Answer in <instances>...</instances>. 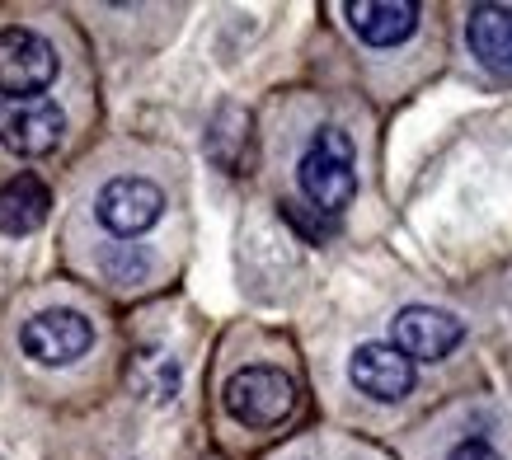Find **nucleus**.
Instances as JSON below:
<instances>
[{"mask_svg": "<svg viewBox=\"0 0 512 460\" xmlns=\"http://www.w3.org/2000/svg\"><path fill=\"white\" fill-rule=\"evenodd\" d=\"M296 184L320 216H339L357 198V169H353V137L339 127H320L296 165Z\"/></svg>", "mask_w": 512, "mask_h": 460, "instance_id": "f257e3e1", "label": "nucleus"}, {"mask_svg": "<svg viewBox=\"0 0 512 460\" xmlns=\"http://www.w3.org/2000/svg\"><path fill=\"white\" fill-rule=\"evenodd\" d=\"M226 414L245 428H278L296 409V381L282 367H245L226 381Z\"/></svg>", "mask_w": 512, "mask_h": 460, "instance_id": "f03ea898", "label": "nucleus"}, {"mask_svg": "<svg viewBox=\"0 0 512 460\" xmlns=\"http://www.w3.org/2000/svg\"><path fill=\"white\" fill-rule=\"evenodd\" d=\"M66 137V113L57 99L33 94V99H0V146L5 151L38 160L52 155Z\"/></svg>", "mask_w": 512, "mask_h": 460, "instance_id": "7ed1b4c3", "label": "nucleus"}, {"mask_svg": "<svg viewBox=\"0 0 512 460\" xmlns=\"http://www.w3.org/2000/svg\"><path fill=\"white\" fill-rule=\"evenodd\" d=\"M57 80V52L43 33L0 29V94L5 99H33Z\"/></svg>", "mask_w": 512, "mask_h": 460, "instance_id": "20e7f679", "label": "nucleus"}, {"mask_svg": "<svg viewBox=\"0 0 512 460\" xmlns=\"http://www.w3.org/2000/svg\"><path fill=\"white\" fill-rule=\"evenodd\" d=\"M19 348L43 367H71L94 348V324L80 310H38L19 329Z\"/></svg>", "mask_w": 512, "mask_h": 460, "instance_id": "39448f33", "label": "nucleus"}, {"mask_svg": "<svg viewBox=\"0 0 512 460\" xmlns=\"http://www.w3.org/2000/svg\"><path fill=\"white\" fill-rule=\"evenodd\" d=\"M466 343V324L456 320L451 310L437 306H404L390 320V348L404 353L409 362H442Z\"/></svg>", "mask_w": 512, "mask_h": 460, "instance_id": "423d86ee", "label": "nucleus"}, {"mask_svg": "<svg viewBox=\"0 0 512 460\" xmlns=\"http://www.w3.org/2000/svg\"><path fill=\"white\" fill-rule=\"evenodd\" d=\"M165 212V193H160L151 179H141V174H123V179H109V184L99 188V198H94V216H99V226L118 235V240H132L141 230H151Z\"/></svg>", "mask_w": 512, "mask_h": 460, "instance_id": "0eeeda50", "label": "nucleus"}, {"mask_svg": "<svg viewBox=\"0 0 512 460\" xmlns=\"http://www.w3.org/2000/svg\"><path fill=\"white\" fill-rule=\"evenodd\" d=\"M348 376L362 395L381 399V404H395L414 390V362L404 353H395L390 343H362L348 362Z\"/></svg>", "mask_w": 512, "mask_h": 460, "instance_id": "6e6552de", "label": "nucleus"}, {"mask_svg": "<svg viewBox=\"0 0 512 460\" xmlns=\"http://www.w3.org/2000/svg\"><path fill=\"white\" fill-rule=\"evenodd\" d=\"M470 57L498 80H512V10L508 5H475L466 15Z\"/></svg>", "mask_w": 512, "mask_h": 460, "instance_id": "1a4fd4ad", "label": "nucleus"}, {"mask_svg": "<svg viewBox=\"0 0 512 460\" xmlns=\"http://www.w3.org/2000/svg\"><path fill=\"white\" fill-rule=\"evenodd\" d=\"M348 24L367 47H400L419 29V5L414 0H353Z\"/></svg>", "mask_w": 512, "mask_h": 460, "instance_id": "9d476101", "label": "nucleus"}, {"mask_svg": "<svg viewBox=\"0 0 512 460\" xmlns=\"http://www.w3.org/2000/svg\"><path fill=\"white\" fill-rule=\"evenodd\" d=\"M52 193L38 174H15L10 184L0 188V230L5 235H33L47 221Z\"/></svg>", "mask_w": 512, "mask_h": 460, "instance_id": "9b49d317", "label": "nucleus"}, {"mask_svg": "<svg viewBox=\"0 0 512 460\" xmlns=\"http://www.w3.org/2000/svg\"><path fill=\"white\" fill-rule=\"evenodd\" d=\"M127 381H132V390H137L141 399L165 404V399H174V390H179V362H174L170 353H151V348H146V353L132 357Z\"/></svg>", "mask_w": 512, "mask_h": 460, "instance_id": "f8f14e48", "label": "nucleus"}, {"mask_svg": "<svg viewBox=\"0 0 512 460\" xmlns=\"http://www.w3.org/2000/svg\"><path fill=\"white\" fill-rule=\"evenodd\" d=\"M104 273H109L113 282L132 287V282H141V277H146V254H137L132 245L109 249V254H104Z\"/></svg>", "mask_w": 512, "mask_h": 460, "instance_id": "ddd939ff", "label": "nucleus"}, {"mask_svg": "<svg viewBox=\"0 0 512 460\" xmlns=\"http://www.w3.org/2000/svg\"><path fill=\"white\" fill-rule=\"evenodd\" d=\"M282 216H287L301 235H315V240H325L329 230H334V216H320V212L306 216V212H301V202H282Z\"/></svg>", "mask_w": 512, "mask_h": 460, "instance_id": "4468645a", "label": "nucleus"}, {"mask_svg": "<svg viewBox=\"0 0 512 460\" xmlns=\"http://www.w3.org/2000/svg\"><path fill=\"white\" fill-rule=\"evenodd\" d=\"M447 460H503L494 451L489 442H480V437H470V442H461V446H451V456Z\"/></svg>", "mask_w": 512, "mask_h": 460, "instance_id": "2eb2a0df", "label": "nucleus"}]
</instances>
